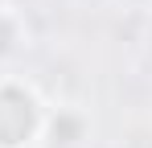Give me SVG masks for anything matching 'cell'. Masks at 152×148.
Listing matches in <instances>:
<instances>
[{
  "label": "cell",
  "mask_w": 152,
  "mask_h": 148,
  "mask_svg": "<svg viewBox=\"0 0 152 148\" xmlns=\"http://www.w3.org/2000/svg\"><path fill=\"white\" fill-rule=\"evenodd\" d=\"M41 123L45 103L37 99V91L12 74H0V148H25L41 140Z\"/></svg>",
  "instance_id": "cell-1"
},
{
  "label": "cell",
  "mask_w": 152,
  "mask_h": 148,
  "mask_svg": "<svg viewBox=\"0 0 152 148\" xmlns=\"http://www.w3.org/2000/svg\"><path fill=\"white\" fill-rule=\"evenodd\" d=\"M41 140H45L50 148H86V140H91V115H86L78 103L45 107Z\"/></svg>",
  "instance_id": "cell-2"
},
{
  "label": "cell",
  "mask_w": 152,
  "mask_h": 148,
  "mask_svg": "<svg viewBox=\"0 0 152 148\" xmlns=\"http://www.w3.org/2000/svg\"><path fill=\"white\" fill-rule=\"evenodd\" d=\"M29 41V25L12 4H0V66H8Z\"/></svg>",
  "instance_id": "cell-3"
},
{
  "label": "cell",
  "mask_w": 152,
  "mask_h": 148,
  "mask_svg": "<svg viewBox=\"0 0 152 148\" xmlns=\"http://www.w3.org/2000/svg\"><path fill=\"white\" fill-rule=\"evenodd\" d=\"M119 8H132V12H152V0H115Z\"/></svg>",
  "instance_id": "cell-4"
},
{
  "label": "cell",
  "mask_w": 152,
  "mask_h": 148,
  "mask_svg": "<svg viewBox=\"0 0 152 148\" xmlns=\"http://www.w3.org/2000/svg\"><path fill=\"white\" fill-rule=\"evenodd\" d=\"M0 4H8V0H0Z\"/></svg>",
  "instance_id": "cell-5"
}]
</instances>
